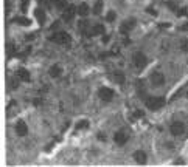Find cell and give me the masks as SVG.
I'll return each instance as SVG.
<instances>
[{"instance_id": "4", "label": "cell", "mask_w": 188, "mask_h": 167, "mask_svg": "<svg viewBox=\"0 0 188 167\" xmlns=\"http://www.w3.org/2000/svg\"><path fill=\"white\" fill-rule=\"evenodd\" d=\"M151 84L154 85V87H162L163 84H165V74L163 73H160V71H154L152 74H151Z\"/></svg>"}, {"instance_id": "30", "label": "cell", "mask_w": 188, "mask_h": 167, "mask_svg": "<svg viewBox=\"0 0 188 167\" xmlns=\"http://www.w3.org/2000/svg\"><path fill=\"white\" fill-rule=\"evenodd\" d=\"M42 104V99H34V105H41Z\"/></svg>"}, {"instance_id": "13", "label": "cell", "mask_w": 188, "mask_h": 167, "mask_svg": "<svg viewBox=\"0 0 188 167\" xmlns=\"http://www.w3.org/2000/svg\"><path fill=\"white\" fill-rule=\"evenodd\" d=\"M89 13H90V8H89L85 3H81V5L78 6V14H79L81 17H87Z\"/></svg>"}, {"instance_id": "14", "label": "cell", "mask_w": 188, "mask_h": 167, "mask_svg": "<svg viewBox=\"0 0 188 167\" xmlns=\"http://www.w3.org/2000/svg\"><path fill=\"white\" fill-rule=\"evenodd\" d=\"M48 73H50V76H51V77H58V76H61V74H62V68H61L59 65H53V67L50 68V71H48Z\"/></svg>"}, {"instance_id": "22", "label": "cell", "mask_w": 188, "mask_h": 167, "mask_svg": "<svg viewBox=\"0 0 188 167\" xmlns=\"http://www.w3.org/2000/svg\"><path fill=\"white\" fill-rule=\"evenodd\" d=\"M17 23L25 25V27H30V23H31V22H30L28 19H25V17H19V19H17Z\"/></svg>"}, {"instance_id": "15", "label": "cell", "mask_w": 188, "mask_h": 167, "mask_svg": "<svg viewBox=\"0 0 188 167\" xmlns=\"http://www.w3.org/2000/svg\"><path fill=\"white\" fill-rule=\"evenodd\" d=\"M34 16H36V19H37V22L42 25L44 22H45V13H44V10H41V8H37L36 11H34Z\"/></svg>"}, {"instance_id": "24", "label": "cell", "mask_w": 188, "mask_h": 167, "mask_svg": "<svg viewBox=\"0 0 188 167\" xmlns=\"http://www.w3.org/2000/svg\"><path fill=\"white\" fill-rule=\"evenodd\" d=\"M143 116H145V113H143L142 110H137V111H135V118H143Z\"/></svg>"}, {"instance_id": "25", "label": "cell", "mask_w": 188, "mask_h": 167, "mask_svg": "<svg viewBox=\"0 0 188 167\" xmlns=\"http://www.w3.org/2000/svg\"><path fill=\"white\" fill-rule=\"evenodd\" d=\"M146 11H148L149 14H152V16H157V11H155V10H152V8H148Z\"/></svg>"}, {"instance_id": "2", "label": "cell", "mask_w": 188, "mask_h": 167, "mask_svg": "<svg viewBox=\"0 0 188 167\" xmlns=\"http://www.w3.org/2000/svg\"><path fill=\"white\" fill-rule=\"evenodd\" d=\"M50 40H51V42H55V44H58V45H65V44H70L72 37H70L67 33L58 31V33H55V34H51V36H50Z\"/></svg>"}, {"instance_id": "31", "label": "cell", "mask_w": 188, "mask_h": 167, "mask_svg": "<svg viewBox=\"0 0 188 167\" xmlns=\"http://www.w3.org/2000/svg\"><path fill=\"white\" fill-rule=\"evenodd\" d=\"M98 138H100V139H103V141H104V139H106V135H103V133H100V135H98Z\"/></svg>"}, {"instance_id": "26", "label": "cell", "mask_w": 188, "mask_h": 167, "mask_svg": "<svg viewBox=\"0 0 188 167\" xmlns=\"http://www.w3.org/2000/svg\"><path fill=\"white\" fill-rule=\"evenodd\" d=\"M185 14H186V10H185V8H183V10H179V11H177V16H185Z\"/></svg>"}, {"instance_id": "3", "label": "cell", "mask_w": 188, "mask_h": 167, "mask_svg": "<svg viewBox=\"0 0 188 167\" xmlns=\"http://www.w3.org/2000/svg\"><path fill=\"white\" fill-rule=\"evenodd\" d=\"M132 61H134V65H135L137 70H143V68L146 67V62H148V61H146V56H145L143 53H135Z\"/></svg>"}, {"instance_id": "27", "label": "cell", "mask_w": 188, "mask_h": 167, "mask_svg": "<svg viewBox=\"0 0 188 167\" xmlns=\"http://www.w3.org/2000/svg\"><path fill=\"white\" fill-rule=\"evenodd\" d=\"M180 30H182V31H188V23L182 25V27H180Z\"/></svg>"}, {"instance_id": "23", "label": "cell", "mask_w": 188, "mask_h": 167, "mask_svg": "<svg viewBox=\"0 0 188 167\" xmlns=\"http://www.w3.org/2000/svg\"><path fill=\"white\" fill-rule=\"evenodd\" d=\"M55 5H56L58 8H64L67 3H65V0H55Z\"/></svg>"}, {"instance_id": "12", "label": "cell", "mask_w": 188, "mask_h": 167, "mask_svg": "<svg viewBox=\"0 0 188 167\" xmlns=\"http://www.w3.org/2000/svg\"><path fill=\"white\" fill-rule=\"evenodd\" d=\"M134 158H135V161H137L138 164H145V162H146V153L142 152V150H137V152L134 153Z\"/></svg>"}, {"instance_id": "10", "label": "cell", "mask_w": 188, "mask_h": 167, "mask_svg": "<svg viewBox=\"0 0 188 167\" xmlns=\"http://www.w3.org/2000/svg\"><path fill=\"white\" fill-rule=\"evenodd\" d=\"M16 133H17L19 136H25V135L28 133V127H27V124H25L24 121H19V122L16 124Z\"/></svg>"}, {"instance_id": "33", "label": "cell", "mask_w": 188, "mask_h": 167, "mask_svg": "<svg viewBox=\"0 0 188 167\" xmlns=\"http://www.w3.org/2000/svg\"><path fill=\"white\" fill-rule=\"evenodd\" d=\"M42 2H44V0H42Z\"/></svg>"}, {"instance_id": "21", "label": "cell", "mask_w": 188, "mask_h": 167, "mask_svg": "<svg viewBox=\"0 0 188 167\" xmlns=\"http://www.w3.org/2000/svg\"><path fill=\"white\" fill-rule=\"evenodd\" d=\"M115 17H117V14H115L114 11H109V13H107V16H106V20H107V22H114V20H115Z\"/></svg>"}, {"instance_id": "16", "label": "cell", "mask_w": 188, "mask_h": 167, "mask_svg": "<svg viewBox=\"0 0 188 167\" xmlns=\"http://www.w3.org/2000/svg\"><path fill=\"white\" fill-rule=\"evenodd\" d=\"M112 81H114L115 84H123V82H125V74H123V73H120V71H117V73H114Z\"/></svg>"}, {"instance_id": "32", "label": "cell", "mask_w": 188, "mask_h": 167, "mask_svg": "<svg viewBox=\"0 0 188 167\" xmlns=\"http://www.w3.org/2000/svg\"><path fill=\"white\" fill-rule=\"evenodd\" d=\"M107 40H109V36H104V37H103V42H104V44H106V42H107Z\"/></svg>"}, {"instance_id": "7", "label": "cell", "mask_w": 188, "mask_h": 167, "mask_svg": "<svg viewBox=\"0 0 188 167\" xmlns=\"http://www.w3.org/2000/svg\"><path fill=\"white\" fill-rule=\"evenodd\" d=\"M114 141H115V144H118V145L126 144V141H128V133H126V132H123V130L117 132V133L114 135Z\"/></svg>"}, {"instance_id": "17", "label": "cell", "mask_w": 188, "mask_h": 167, "mask_svg": "<svg viewBox=\"0 0 188 167\" xmlns=\"http://www.w3.org/2000/svg\"><path fill=\"white\" fill-rule=\"evenodd\" d=\"M104 33V27L103 25H95L93 27V31H92V34L93 36H97V34H103Z\"/></svg>"}, {"instance_id": "6", "label": "cell", "mask_w": 188, "mask_h": 167, "mask_svg": "<svg viewBox=\"0 0 188 167\" xmlns=\"http://www.w3.org/2000/svg\"><path fill=\"white\" fill-rule=\"evenodd\" d=\"M98 94H100V98H101L104 102H109V101H112V99H114V91H112L111 88H107V87L100 88Z\"/></svg>"}, {"instance_id": "20", "label": "cell", "mask_w": 188, "mask_h": 167, "mask_svg": "<svg viewBox=\"0 0 188 167\" xmlns=\"http://www.w3.org/2000/svg\"><path fill=\"white\" fill-rule=\"evenodd\" d=\"M180 50L188 53V40H186V39H182V40H180Z\"/></svg>"}, {"instance_id": "1", "label": "cell", "mask_w": 188, "mask_h": 167, "mask_svg": "<svg viewBox=\"0 0 188 167\" xmlns=\"http://www.w3.org/2000/svg\"><path fill=\"white\" fill-rule=\"evenodd\" d=\"M145 104L149 110H159L166 104V101H165V98H160V96L159 98H146Z\"/></svg>"}, {"instance_id": "29", "label": "cell", "mask_w": 188, "mask_h": 167, "mask_svg": "<svg viewBox=\"0 0 188 167\" xmlns=\"http://www.w3.org/2000/svg\"><path fill=\"white\" fill-rule=\"evenodd\" d=\"M11 85H13V88H17V87H19V82H17V81H13Z\"/></svg>"}, {"instance_id": "19", "label": "cell", "mask_w": 188, "mask_h": 167, "mask_svg": "<svg viewBox=\"0 0 188 167\" xmlns=\"http://www.w3.org/2000/svg\"><path fill=\"white\" fill-rule=\"evenodd\" d=\"M89 127V121H79V122H76V128L78 130H85Z\"/></svg>"}, {"instance_id": "8", "label": "cell", "mask_w": 188, "mask_h": 167, "mask_svg": "<svg viewBox=\"0 0 188 167\" xmlns=\"http://www.w3.org/2000/svg\"><path fill=\"white\" fill-rule=\"evenodd\" d=\"M135 19H129V20H126V22H123L121 23V27H120V31L123 33V34H126V33H129L134 27H135Z\"/></svg>"}, {"instance_id": "18", "label": "cell", "mask_w": 188, "mask_h": 167, "mask_svg": "<svg viewBox=\"0 0 188 167\" xmlns=\"http://www.w3.org/2000/svg\"><path fill=\"white\" fill-rule=\"evenodd\" d=\"M101 10H103V2H101V0H98V2L95 3V6H93V13H95V14H100Z\"/></svg>"}, {"instance_id": "11", "label": "cell", "mask_w": 188, "mask_h": 167, "mask_svg": "<svg viewBox=\"0 0 188 167\" xmlns=\"http://www.w3.org/2000/svg\"><path fill=\"white\" fill-rule=\"evenodd\" d=\"M17 79H20V81H24V82H30L31 79H30V73L25 70V68H20L19 71H17Z\"/></svg>"}, {"instance_id": "5", "label": "cell", "mask_w": 188, "mask_h": 167, "mask_svg": "<svg viewBox=\"0 0 188 167\" xmlns=\"http://www.w3.org/2000/svg\"><path fill=\"white\" fill-rule=\"evenodd\" d=\"M169 132H171V135H173V136H180V135H183V132H185V125H183L182 122L176 121V122H173V124H171Z\"/></svg>"}, {"instance_id": "9", "label": "cell", "mask_w": 188, "mask_h": 167, "mask_svg": "<svg viewBox=\"0 0 188 167\" xmlns=\"http://www.w3.org/2000/svg\"><path fill=\"white\" fill-rule=\"evenodd\" d=\"M75 13H76V8H75L73 5H67V6L64 8V20L70 22V20L73 19Z\"/></svg>"}, {"instance_id": "28", "label": "cell", "mask_w": 188, "mask_h": 167, "mask_svg": "<svg viewBox=\"0 0 188 167\" xmlns=\"http://www.w3.org/2000/svg\"><path fill=\"white\" fill-rule=\"evenodd\" d=\"M159 27H160V28H169V23H160Z\"/></svg>"}]
</instances>
